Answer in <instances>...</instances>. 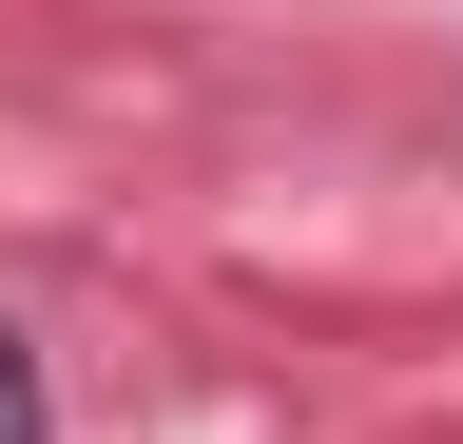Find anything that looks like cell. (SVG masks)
I'll use <instances>...</instances> for the list:
<instances>
[{
  "label": "cell",
  "mask_w": 463,
  "mask_h": 444,
  "mask_svg": "<svg viewBox=\"0 0 463 444\" xmlns=\"http://www.w3.org/2000/svg\"><path fill=\"white\" fill-rule=\"evenodd\" d=\"M0 444H39V367H20V328H0Z\"/></svg>",
  "instance_id": "6da1fadb"
}]
</instances>
